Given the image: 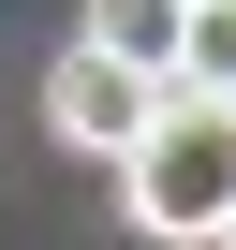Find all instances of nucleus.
<instances>
[{
  "label": "nucleus",
  "instance_id": "f257e3e1",
  "mask_svg": "<svg viewBox=\"0 0 236 250\" xmlns=\"http://www.w3.org/2000/svg\"><path fill=\"white\" fill-rule=\"evenodd\" d=\"M118 206H133V235H163V250H207L236 221V103L221 88H163V118L118 147Z\"/></svg>",
  "mask_w": 236,
  "mask_h": 250
},
{
  "label": "nucleus",
  "instance_id": "f03ea898",
  "mask_svg": "<svg viewBox=\"0 0 236 250\" xmlns=\"http://www.w3.org/2000/svg\"><path fill=\"white\" fill-rule=\"evenodd\" d=\"M163 88H177V74H148V59H103V44L74 30V44H59V74H45V133H59V147H89V162H118V147L163 118Z\"/></svg>",
  "mask_w": 236,
  "mask_h": 250
},
{
  "label": "nucleus",
  "instance_id": "7ed1b4c3",
  "mask_svg": "<svg viewBox=\"0 0 236 250\" xmlns=\"http://www.w3.org/2000/svg\"><path fill=\"white\" fill-rule=\"evenodd\" d=\"M177 15H192V0H89V44H103V59L177 74Z\"/></svg>",
  "mask_w": 236,
  "mask_h": 250
},
{
  "label": "nucleus",
  "instance_id": "20e7f679",
  "mask_svg": "<svg viewBox=\"0 0 236 250\" xmlns=\"http://www.w3.org/2000/svg\"><path fill=\"white\" fill-rule=\"evenodd\" d=\"M177 88H221L236 103V0H192L177 15Z\"/></svg>",
  "mask_w": 236,
  "mask_h": 250
},
{
  "label": "nucleus",
  "instance_id": "39448f33",
  "mask_svg": "<svg viewBox=\"0 0 236 250\" xmlns=\"http://www.w3.org/2000/svg\"><path fill=\"white\" fill-rule=\"evenodd\" d=\"M207 250H236V221H221V235H207Z\"/></svg>",
  "mask_w": 236,
  "mask_h": 250
}]
</instances>
